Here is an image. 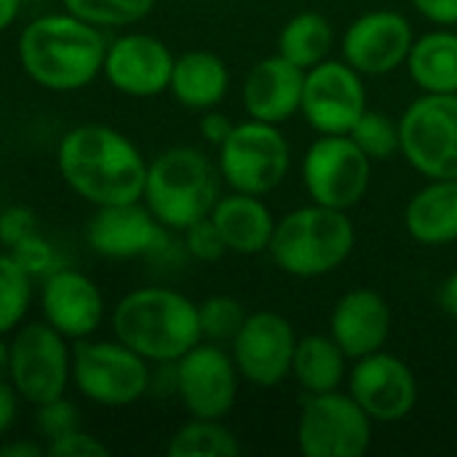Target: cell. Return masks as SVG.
<instances>
[{"instance_id":"obj_5","label":"cell","mask_w":457,"mask_h":457,"mask_svg":"<svg viewBox=\"0 0 457 457\" xmlns=\"http://www.w3.org/2000/svg\"><path fill=\"white\" fill-rule=\"evenodd\" d=\"M220 169L190 145L158 153L147 163L142 204L166 230H185L212 214L220 198Z\"/></svg>"},{"instance_id":"obj_39","label":"cell","mask_w":457,"mask_h":457,"mask_svg":"<svg viewBox=\"0 0 457 457\" xmlns=\"http://www.w3.org/2000/svg\"><path fill=\"white\" fill-rule=\"evenodd\" d=\"M412 5L436 27H457V0H412Z\"/></svg>"},{"instance_id":"obj_16","label":"cell","mask_w":457,"mask_h":457,"mask_svg":"<svg viewBox=\"0 0 457 457\" xmlns=\"http://www.w3.org/2000/svg\"><path fill=\"white\" fill-rule=\"evenodd\" d=\"M415 29L399 11H370L348 24L340 40L343 59L364 78H383L407 64Z\"/></svg>"},{"instance_id":"obj_29","label":"cell","mask_w":457,"mask_h":457,"mask_svg":"<svg viewBox=\"0 0 457 457\" xmlns=\"http://www.w3.org/2000/svg\"><path fill=\"white\" fill-rule=\"evenodd\" d=\"M35 295V278L19 265L11 252H0V335H13L29 308Z\"/></svg>"},{"instance_id":"obj_10","label":"cell","mask_w":457,"mask_h":457,"mask_svg":"<svg viewBox=\"0 0 457 457\" xmlns=\"http://www.w3.org/2000/svg\"><path fill=\"white\" fill-rule=\"evenodd\" d=\"M372 420L351 394H305L297 450L305 457H361L372 447Z\"/></svg>"},{"instance_id":"obj_30","label":"cell","mask_w":457,"mask_h":457,"mask_svg":"<svg viewBox=\"0 0 457 457\" xmlns=\"http://www.w3.org/2000/svg\"><path fill=\"white\" fill-rule=\"evenodd\" d=\"M62 8L99 29H115L147 19L155 0H62Z\"/></svg>"},{"instance_id":"obj_28","label":"cell","mask_w":457,"mask_h":457,"mask_svg":"<svg viewBox=\"0 0 457 457\" xmlns=\"http://www.w3.org/2000/svg\"><path fill=\"white\" fill-rule=\"evenodd\" d=\"M166 453L169 457H236L241 442L222 420L190 418L171 434Z\"/></svg>"},{"instance_id":"obj_27","label":"cell","mask_w":457,"mask_h":457,"mask_svg":"<svg viewBox=\"0 0 457 457\" xmlns=\"http://www.w3.org/2000/svg\"><path fill=\"white\" fill-rule=\"evenodd\" d=\"M335 43V27L332 21L319 11H303L295 13L278 32L276 54H281L287 62L297 64L300 70H311L329 59Z\"/></svg>"},{"instance_id":"obj_43","label":"cell","mask_w":457,"mask_h":457,"mask_svg":"<svg viewBox=\"0 0 457 457\" xmlns=\"http://www.w3.org/2000/svg\"><path fill=\"white\" fill-rule=\"evenodd\" d=\"M21 11V0H0V32H5Z\"/></svg>"},{"instance_id":"obj_24","label":"cell","mask_w":457,"mask_h":457,"mask_svg":"<svg viewBox=\"0 0 457 457\" xmlns=\"http://www.w3.org/2000/svg\"><path fill=\"white\" fill-rule=\"evenodd\" d=\"M404 228L423 246L457 241V179H431L404 206Z\"/></svg>"},{"instance_id":"obj_3","label":"cell","mask_w":457,"mask_h":457,"mask_svg":"<svg viewBox=\"0 0 457 457\" xmlns=\"http://www.w3.org/2000/svg\"><path fill=\"white\" fill-rule=\"evenodd\" d=\"M110 327L112 337L150 364H171L204 340L198 303L169 287H139L120 297Z\"/></svg>"},{"instance_id":"obj_25","label":"cell","mask_w":457,"mask_h":457,"mask_svg":"<svg viewBox=\"0 0 457 457\" xmlns=\"http://www.w3.org/2000/svg\"><path fill=\"white\" fill-rule=\"evenodd\" d=\"M407 72L423 94H457V32L450 27L415 37Z\"/></svg>"},{"instance_id":"obj_41","label":"cell","mask_w":457,"mask_h":457,"mask_svg":"<svg viewBox=\"0 0 457 457\" xmlns=\"http://www.w3.org/2000/svg\"><path fill=\"white\" fill-rule=\"evenodd\" d=\"M46 442L24 436V439H8L0 445V457H43Z\"/></svg>"},{"instance_id":"obj_15","label":"cell","mask_w":457,"mask_h":457,"mask_svg":"<svg viewBox=\"0 0 457 457\" xmlns=\"http://www.w3.org/2000/svg\"><path fill=\"white\" fill-rule=\"evenodd\" d=\"M348 394L372 423H399L418 404V380L407 361L394 353L375 351L353 361Z\"/></svg>"},{"instance_id":"obj_34","label":"cell","mask_w":457,"mask_h":457,"mask_svg":"<svg viewBox=\"0 0 457 457\" xmlns=\"http://www.w3.org/2000/svg\"><path fill=\"white\" fill-rule=\"evenodd\" d=\"M16 260H19V265L37 281H43L48 273H54L56 268H62V262H59V254H56V249L51 246V241L48 238H43L40 233H32V236H27L24 241H19L16 246H11L8 249Z\"/></svg>"},{"instance_id":"obj_8","label":"cell","mask_w":457,"mask_h":457,"mask_svg":"<svg viewBox=\"0 0 457 457\" xmlns=\"http://www.w3.org/2000/svg\"><path fill=\"white\" fill-rule=\"evenodd\" d=\"M8 383L27 404L59 399L72 386V345L46 321L21 324L8 343Z\"/></svg>"},{"instance_id":"obj_18","label":"cell","mask_w":457,"mask_h":457,"mask_svg":"<svg viewBox=\"0 0 457 457\" xmlns=\"http://www.w3.org/2000/svg\"><path fill=\"white\" fill-rule=\"evenodd\" d=\"M166 233L169 230L142 201L94 206V214L86 222V244L104 260L153 257L166 249Z\"/></svg>"},{"instance_id":"obj_2","label":"cell","mask_w":457,"mask_h":457,"mask_svg":"<svg viewBox=\"0 0 457 457\" xmlns=\"http://www.w3.org/2000/svg\"><path fill=\"white\" fill-rule=\"evenodd\" d=\"M107 43L99 27L62 8L40 13L21 27L16 56L35 86L54 94H72L102 75Z\"/></svg>"},{"instance_id":"obj_40","label":"cell","mask_w":457,"mask_h":457,"mask_svg":"<svg viewBox=\"0 0 457 457\" xmlns=\"http://www.w3.org/2000/svg\"><path fill=\"white\" fill-rule=\"evenodd\" d=\"M19 404H21V396L13 391V386L8 380L0 383V439L11 434V428L16 426L19 420Z\"/></svg>"},{"instance_id":"obj_19","label":"cell","mask_w":457,"mask_h":457,"mask_svg":"<svg viewBox=\"0 0 457 457\" xmlns=\"http://www.w3.org/2000/svg\"><path fill=\"white\" fill-rule=\"evenodd\" d=\"M40 316L70 343L94 337L104 324V297L94 278L75 268H56L40 281Z\"/></svg>"},{"instance_id":"obj_21","label":"cell","mask_w":457,"mask_h":457,"mask_svg":"<svg viewBox=\"0 0 457 457\" xmlns=\"http://www.w3.org/2000/svg\"><path fill=\"white\" fill-rule=\"evenodd\" d=\"M305 70L287 62L281 54L260 59L244 78V110L249 118L281 126L300 112Z\"/></svg>"},{"instance_id":"obj_6","label":"cell","mask_w":457,"mask_h":457,"mask_svg":"<svg viewBox=\"0 0 457 457\" xmlns=\"http://www.w3.org/2000/svg\"><path fill=\"white\" fill-rule=\"evenodd\" d=\"M150 361L118 337L72 343V388L96 407H131L150 394Z\"/></svg>"},{"instance_id":"obj_20","label":"cell","mask_w":457,"mask_h":457,"mask_svg":"<svg viewBox=\"0 0 457 457\" xmlns=\"http://www.w3.org/2000/svg\"><path fill=\"white\" fill-rule=\"evenodd\" d=\"M391 305L380 292L367 287L345 292L329 316V335L351 361L383 351L391 337Z\"/></svg>"},{"instance_id":"obj_4","label":"cell","mask_w":457,"mask_h":457,"mask_svg":"<svg viewBox=\"0 0 457 457\" xmlns=\"http://www.w3.org/2000/svg\"><path fill=\"white\" fill-rule=\"evenodd\" d=\"M356 246V228L348 212L321 204L300 206L281 220L268 246L276 268L295 278H321L351 257Z\"/></svg>"},{"instance_id":"obj_13","label":"cell","mask_w":457,"mask_h":457,"mask_svg":"<svg viewBox=\"0 0 457 457\" xmlns=\"http://www.w3.org/2000/svg\"><path fill=\"white\" fill-rule=\"evenodd\" d=\"M177 396L190 418L225 420L238 399V367L233 356L217 345L201 340L182 359L174 361Z\"/></svg>"},{"instance_id":"obj_1","label":"cell","mask_w":457,"mask_h":457,"mask_svg":"<svg viewBox=\"0 0 457 457\" xmlns=\"http://www.w3.org/2000/svg\"><path fill=\"white\" fill-rule=\"evenodd\" d=\"M147 163L123 131L104 123H80L56 145V169L64 185L91 206L142 201Z\"/></svg>"},{"instance_id":"obj_31","label":"cell","mask_w":457,"mask_h":457,"mask_svg":"<svg viewBox=\"0 0 457 457\" xmlns=\"http://www.w3.org/2000/svg\"><path fill=\"white\" fill-rule=\"evenodd\" d=\"M359 150L375 163V161H388L396 153H402V137H399V120H394L383 110L367 107L364 115L356 120V126L348 134Z\"/></svg>"},{"instance_id":"obj_7","label":"cell","mask_w":457,"mask_h":457,"mask_svg":"<svg viewBox=\"0 0 457 457\" xmlns=\"http://www.w3.org/2000/svg\"><path fill=\"white\" fill-rule=\"evenodd\" d=\"M292 150L278 126L262 120L236 123L230 137L217 147V169L230 190L249 195L273 193L289 171Z\"/></svg>"},{"instance_id":"obj_12","label":"cell","mask_w":457,"mask_h":457,"mask_svg":"<svg viewBox=\"0 0 457 457\" xmlns=\"http://www.w3.org/2000/svg\"><path fill=\"white\" fill-rule=\"evenodd\" d=\"M367 107L364 75L345 59H324L305 70L300 112L316 134H351Z\"/></svg>"},{"instance_id":"obj_33","label":"cell","mask_w":457,"mask_h":457,"mask_svg":"<svg viewBox=\"0 0 457 457\" xmlns=\"http://www.w3.org/2000/svg\"><path fill=\"white\" fill-rule=\"evenodd\" d=\"M75 428H80V410L67 396L35 404V431L43 436V442H51Z\"/></svg>"},{"instance_id":"obj_37","label":"cell","mask_w":457,"mask_h":457,"mask_svg":"<svg viewBox=\"0 0 457 457\" xmlns=\"http://www.w3.org/2000/svg\"><path fill=\"white\" fill-rule=\"evenodd\" d=\"M37 233V217L27 206H8L0 212V244L5 249L16 246L27 236Z\"/></svg>"},{"instance_id":"obj_17","label":"cell","mask_w":457,"mask_h":457,"mask_svg":"<svg viewBox=\"0 0 457 457\" xmlns=\"http://www.w3.org/2000/svg\"><path fill=\"white\" fill-rule=\"evenodd\" d=\"M174 59L171 48L155 35L123 32L107 43L102 75L115 91L131 99H150L169 91Z\"/></svg>"},{"instance_id":"obj_32","label":"cell","mask_w":457,"mask_h":457,"mask_svg":"<svg viewBox=\"0 0 457 457\" xmlns=\"http://www.w3.org/2000/svg\"><path fill=\"white\" fill-rule=\"evenodd\" d=\"M246 308L241 300L230 295H212L204 303H198V321H201V337L206 343L230 345L236 335L241 332L246 321Z\"/></svg>"},{"instance_id":"obj_14","label":"cell","mask_w":457,"mask_h":457,"mask_svg":"<svg viewBox=\"0 0 457 457\" xmlns=\"http://www.w3.org/2000/svg\"><path fill=\"white\" fill-rule=\"evenodd\" d=\"M297 348L295 327L276 311L249 313L241 332L230 343V356L238 375L260 388H273L292 375V359Z\"/></svg>"},{"instance_id":"obj_42","label":"cell","mask_w":457,"mask_h":457,"mask_svg":"<svg viewBox=\"0 0 457 457\" xmlns=\"http://www.w3.org/2000/svg\"><path fill=\"white\" fill-rule=\"evenodd\" d=\"M436 300H439V308L457 321V270L439 284Z\"/></svg>"},{"instance_id":"obj_35","label":"cell","mask_w":457,"mask_h":457,"mask_svg":"<svg viewBox=\"0 0 457 457\" xmlns=\"http://www.w3.org/2000/svg\"><path fill=\"white\" fill-rule=\"evenodd\" d=\"M185 233V249L193 260L198 262H217L228 254V246L222 241V233L217 230V225L212 222V217H204L198 222H193L190 228L182 230Z\"/></svg>"},{"instance_id":"obj_11","label":"cell","mask_w":457,"mask_h":457,"mask_svg":"<svg viewBox=\"0 0 457 457\" xmlns=\"http://www.w3.org/2000/svg\"><path fill=\"white\" fill-rule=\"evenodd\" d=\"M372 161L348 134H319L303 155V185L313 204L348 212L370 190Z\"/></svg>"},{"instance_id":"obj_9","label":"cell","mask_w":457,"mask_h":457,"mask_svg":"<svg viewBox=\"0 0 457 457\" xmlns=\"http://www.w3.org/2000/svg\"><path fill=\"white\" fill-rule=\"evenodd\" d=\"M402 155L426 179H457V94H423L399 118Z\"/></svg>"},{"instance_id":"obj_36","label":"cell","mask_w":457,"mask_h":457,"mask_svg":"<svg viewBox=\"0 0 457 457\" xmlns=\"http://www.w3.org/2000/svg\"><path fill=\"white\" fill-rule=\"evenodd\" d=\"M46 455L48 457H107L110 447L104 442H99L94 434L75 428L70 434H62L51 442H46Z\"/></svg>"},{"instance_id":"obj_38","label":"cell","mask_w":457,"mask_h":457,"mask_svg":"<svg viewBox=\"0 0 457 457\" xmlns=\"http://www.w3.org/2000/svg\"><path fill=\"white\" fill-rule=\"evenodd\" d=\"M233 126H236V123H233L225 112H220L217 107H212V110H204V115H201V120H198V134H201L204 142H209L212 147H220V145L230 137Z\"/></svg>"},{"instance_id":"obj_26","label":"cell","mask_w":457,"mask_h":457,"mask_svg":"<svg viewBox=\"0 0 457 457\" xmlns=\"http://www.w3.org/2000/svg\"><path fill=\"white\" fill-rule=\"evenodd\" d=\"M348 361L351 359L332 340V335H308L297 340L292 378L305 394H329L343 386Z\"/></svg>"},{"instance_id":"obj_23","label":"cell","mask_w":457,"mask_h":457,"mask_svg":"<svg viewBox=\"0 0 457 457\" xmlns=\"http://www.w3.org/2000/svg\"><path fill=\"white\" fill-rule=\"evenodd\" d=\"M228 88H230V70L222 62V56H217L214 51L193 48L174 59L169 91L182 107L198 112L212 110L228 96Z\"/></svg>"},{"instance_id":"obj_22","label":"cell","mask_w":457,"mask_h":457,"mask_svg":"<svg viewBox=\"0 0 457 457\" xmlns=\"http://www.w3.org/2000/svg\"><path fill=\"white\" fill-rule=\"evenodd\" d=\"M209 217L222 233L228 252L246 254V257L268 252L276 230V217L265 206L262 195L230 190L228 195L217 198Z\"/></svg>"},{"instance_id":"obj_44","label":"cell","mask_w":457,"mask_h":457,"mask_svg":"<svg viewBox=\"0 0 457 457\" xmlns=\"http://www.w3.org/2000/svg\"><path fill=\"white\" fill-rule=\"evenodd\" d=\"M8 380V340L0 335V383Z\"/></svg>"}]
</instances>
